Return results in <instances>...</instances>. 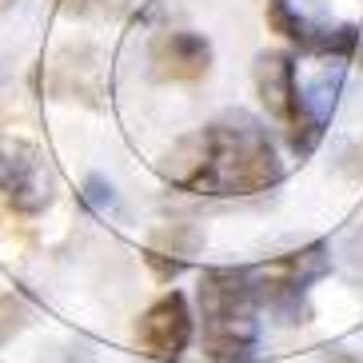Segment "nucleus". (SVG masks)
Segmentation results:
<instances>
[{
	"label": "nucleus",
	"instance_id": "nucleus-4",
	"mask_svg": "<svg viewBox=\"0 0 363 363\" xmlns=\"http://www.w3.org/2000/svg\"><path fill=\"white\" fill-rule=\"evenodd\" d=\"M264 16L272 24V33H279L308 56L347 60V56L359 52V28L355 24H340L323 12H311L303 0H267Z\"/></svg>",
	"mask_w": 363,
	"mask_h": 363
},
{
	"label": "nucleus",
	"instance_id": "nucleus-3",
	"mask_svg": "<svg viewBox=\"0 0 363 363\" xmlns=\"http://www.w3.org/2000/svg\"><path fill=\"white\" fill-rule=\"evenodd\" d=\"M331 256H335V252H331L323 240H315V244L299 247V252H288V256H276V259H267V264L247 267L264 315H272V320L284 323V328L308 323L311 284H320L331 272Z\"/></svg>",
	"mask_w": 363,
	"mask_h": 363
},
{
	"label": "nucleus",
	"instance_id": "nucleus-11",
	"mask_svg": "<svg viewBox=\"0 0 363 363\" xmlns=\"http://www.w3.org/2000/svg\"><path fill=\"white\" fill-rule=\"evenodd\" d=\"M4 4H12V0H0V9H4Z\"/></svg>",
	"mask_w": 363,
	"mask_h": 363
},
{
	"label": "nucleus",
	"instance_id": "nucleus-10",
	"mask_svg": "<svg viewBox=\"0 0 363 363\" xmlns=\"http://www.w3.org/2000/svg\"><path fill=\"white\" fill-rule=\"evenodd\" d=\"M335 267L343 272L347 284L363 288V224L352 228V232L340 240V247H335Z\"/></svg>",
	"mask_w": 363,
	"mask_h": 363
},
{
	"label": "nucleus",
	"instance_id": "nucleus-7",
	"mask_svg": "<svg viewBox=\"0 0 363 363\" xmlns=\"http://www.w3.org/2000/svg\"><path fill=\"white\" fill-rule=\"evenodd\" d=\"M340 88H343V60H328V68H320L308 80H299V108H296V120H291V128H288L291 152L308 156L320 144L331 112H335Z\"/></svg>",
	"mask_w": 363,
	"mask_h": 363
},
{
	"label": "nucleus",
	"instance_id": "nucleus-5",
	"mask_svg": "<svg viewBox=\"0 0 363 363\" xmlns=\"http://www.w3.org/2000/svg\"><path fill=\"white\" fill-rule=\"evenodd\" d=\"M52 203V176L40 148L0 136V208L36 216Z\"/></svg>",
	"mask_w": 363,
	"mask_h": 363
},
{
	"label": "nucleus",
	"instance_id": "nucleus-1",
	"mask_svg": "<svg viewBox=\"0 0 363 363\" xmlns=\"http://www.w3.org/2000/svg\"><path fill=\"white\" fill-rule=\"evenodd\" d=\"M164 176L200 196H259L284 180V160L264 124L235 108L180 140L164 164Z\"/></svg>",
	"mask_w": 363,
	"mask_h": 363
},
{
	"label": "nucleus",
	"instance_id": "nucleus-6",
	"mask_svg": "<svg viewBox=\"0 0 363 363\" xmlns=\"http://www.w3.org/2000/svg\"><path fill=\"white\" fill-rule=\"evenodd\" d=\"M196 335V315L188 308V296L184 291H164L156 303H152L144 315L136 320V343L140 352L152 355L160 363H176L188 347H192Z\"/></svg>",
	"mask_w": 363,
	"mask_h": 363
},
{
	"label": "nucleus",
	"instance_id": "nucleus-2",
	"mask_svg": "<svg viewBox=\"0 0 363 363\" xmlns=\"http://www.w3.org/2000/svg\"><path fill=\"white\" fill-rule=\"evenodd\" d=\"M200 347L208 363H247L259 347V308L247 267H212L196 288Z\"/></svg>",
	"mask_w": 363,
	"mask_h": 363
},
{
	"label": "nucleus",
	"instance_id": "nucleus-9",
	"mask_svg": "<svg viewBox=\"0 0 363 363\" xmlns=\"http://www.w3.org/2000/svg\"><path fill=\"white\" fill-rule=\"evenodd\" d=\"M152 65L164 80H200L212 68V44L200 33H164L152 44Z\"/></svg>",
	"mask_w": 363,
	"mask_h": 363
},
{
	"label": "nucleus",
	"instance_id": "nucleus-8",
	"mask_svg": "<svg viewBox=\"0 0 363 363\" xmlns=\"http://www.w3.org/2000/svg\"><path fill=\"white\" fill-rule=\"evenodd\" d=\"M256 92L264 100L267 116H276L284 124V132L291 128L299 108V72L291 65L288 52H259L256 56Z\"/></svg>",
	"mask_w": 363,
	"mask_h": 363
}]
</instances>
